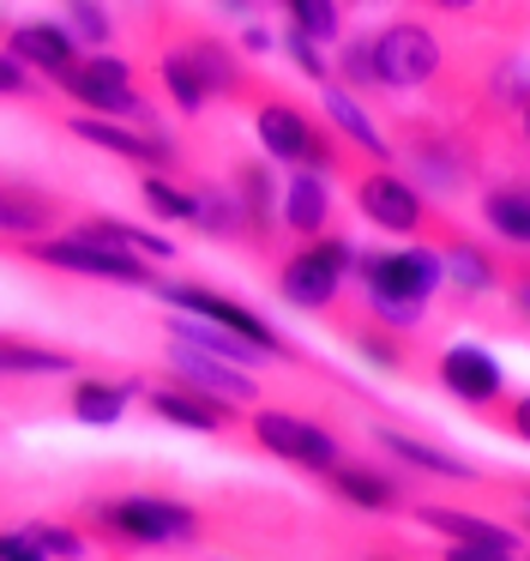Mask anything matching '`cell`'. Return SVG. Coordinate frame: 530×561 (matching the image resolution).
<instances>
[{
  "label": "cell",
  "mask_w": 530,
  "mask_h": 561,
  "mask_svg": "<svg viewBox=\"0 0 530 561\" xmlns=\"http://www.w3.org/2000/svg\"><path fill=\"white\" fill-rule=\"evenodd\" d=\"M79 525H84V537H96L108 549H181L205 537V513L175 495L91 501V507H79Z\"/></svg>",
  "instance_id": "cell-1"
},
{
  "label": "cell",
  "mask_w": 530,
  "mask_h": 561,
  "mask_svg": "<svg viewBox=\"0 0 530 561\" xmlns=\"http://www.w3.org/2000/svg\"><path fill=\"white\" fill-rule=\"evenodd\" d=\"M392 163L434 187V194H464L482 175V134L446 115H398L392 122Z\"/></svg>",
  "instance_id": "cell-2"
},
{
  "label": "cell",
  "mask_w": 530,
  "mask_h": 561,
  "mask_svg": "<svg viewBox=\"0 0 530 561\" xmlns=\"http://www.w3.org/2000/svg\"><path fill=\"white\" fill-rule=\"evenodd\" d=\"M356 284L373 308H380L392 327H422V308L440 296L446 272H440V254L434 248H398V254H361L356 248Z\"/></svg>",
  "instance_id": "cell-3"
},
{
  "label": "cell",
  "mask_w": 530,
  "mask_h": 561,
  "mask_svg": "<svg viewBox=\"0 0 530 561\" xmlns=\"http://www.w3.org/2000/svg\"><path fill=\"white\" fill-rule=\"evenodd\" d=\"M253 134H260L265 158L289 163V170H313V175H337L344 170V146H337L332 127H320V115L301 110L296 98H277L260 91L253 98Z\"/></svg>",
  "instance_id": "cell-4"
},
{
  "label": "cell",
  "mask_w": 530,
  "mask_h": 561,
  "mask_svg": "<svg viewBox=\"0 0 530 561\" xmlns=\"http://www.w3.org/2000/svg\"><path fill=\"white\" fill-rule=\"evenodd\" d=\"M24 260L36 266H55V272H72V278H103V284H127V290H151L157 272L151 260H139L132 248H115V242H91V236H12Z\"/></svg>",
  "instance_id": "cell-5"
},
{
  "label": "cell",
  "mask_w": 530,
  "mask_h": 561,
  "mask_svg": "<svg viewBox=\"0 0 530 561\" xmlns=\"http://www.w3.org/2000/svg\"><path fill=\"white\" fill-rule=\"evenodd\" d=\"M151 296H157L163 308H181V314H199V320H211V327L235 332V339H241V344H253L260 356H277V363H301V368H313L308 356H301V344H289L265 314H253L247 302H235V296L211 290V284H169V278H157V284H151Z\"/></svg>",
  "instance_id": "cell-6"
},
{
  "label": "cell",
  "mask_w": 530,
  "mask_h": 561,
  "mask_svg": "<svg viewBox=\"0 0 530 561\" xmlns=\"http://www.w3.org/2000/svg\"><path fill=\"white\" fill-rule=\"evenodd\" d=\"M349 194H356L361 218L385 236H422V242H434V236L452 224L446 211H434L428 199H422V187L410 182V175H398V163H368Z\"/></svg>",
  "instance_id": "cell-7"
},
{
  "label": "cell",
  "mask_w": 530,
  "mask_h": 561,
  "mask_svg": "<svg viewBox=\"0 0 530 561\" xmlns=\"http://www.w3.org/2000/svg\"><path fill=\"white\" fill-rule=\"evenodd\" d=\"M373 55V79L385 91H428L440 85V67H446V43L440 31H428L422 19H392L368 37Z\"/></svg>",
  "instance_id": "cell-8"
},
{
  "label": "cell",
  "mask_w": 530,
  "mask_h": 561,
  "mask_svg": "<svg viewBox=\"0 0 530 561\" xmlns=\"http://www.w3.org/2000/svg\"><path fill=\"white\" fill-rule=\"evenodd\" d=\"M320 314H325V327H332L368 368H380V375H404V368H410V339H404V327H392V320H385L380 308L368 302V296H361V302H344V290H337L332 302L320 308Z\"/></svg>",
  "instance_id": "cell-9"
},
{
  "label": "cell",
  "mask_w": 530,
  "mask_h": 561,
  "mask_svg": "<svg viewBox=\"0 0 530 561\" xmlns=\"http://www.w3.org/2000/svg\"><path fill=\"white\" fill-rule=\"evenodd\" d=\"M247 435H253L260 453H272V459H284V465H301V471H313V477L344 453L332 428H320L313 416H301V411H284V404H260L253 423H247Z\"/></svg>",
  "instance_id": "cell-10"
},
{
  "label": "cell",
  "mask_w": 530,
  "mask_h": 561,
  "mask_svg": "<svg viewBox=\"0 0 530 561\" xmlns=\"http://www.w3.org/2000/svg\"><path fill=\"white\" fill-rule=\"evenodd\" d=\"M55 85L67 91L79 110L91 115H120V122H132V115L145 110L139 85H132V67L115 61V55H91V61H72L67 73H55Z\"/></svg>",
  "instance_id": "cell-11"
},
{
  "label": "cell",
  "mask_w": 530,
  "mask_h": 561,
  "mask_svg": "<svg viewBox=\"0 0 530 561\" xmlns=\"http://www.w3.org/2000/svg\"><path fill=\"white\" fill-rule=\"evenodd\" d=\"M72 139H84V146H96V151H108V158H127V163H139V170H175V146H169V134H163V122L157 127H127L120 115H72V122H60Z\"/></svg>",
  "instance_id": "cell-12"
},
{
  "label": "cell",
  "mask_w": 530,
  "mask_h": 561,
  "mask_svg": "<svg viewBox=\"0 0 530 561\" xmlns=\"http://www.w3.org/2000/svg\"><path fill=\"white\" fill-rule=\"evenodd\" d=\"M139 392H145V411L151 416H163V423H175V428H193V435H229V428H235V411H241V404L217 399V392H199L175 375L139 380Z\"/></svg>",
  "instance_id": "cell-13"
},
{
  "label": "cell",
  "mask_w": 530,
  "mask_h": 561,
  "mask_svg": "<svg viewBox=\"0 0 530 561\" xmlns=\"http://www.w3.org/2000/svg\"><path fill=\"white\" fill-rule=\"evenodd\" d=\"M229 194H235V206H241V242H247L253 254H272L277 248V175H272V163L235 158Z\"/></svg>",
  "instance_id": "cell-14"
},
{
  "label": "cell",
  "mask_w": 530,
  "mask_h": 561,
  "mask_svg": "<svg viewBox=\"0 0 530 561\" xmlns=\"http://www.w3.org/2000/svg\"><path fill=\"white\" fill-rule=\"evenodd\" d=\"M410 519L428 525L434 537H446L458 556H518V549H525V543H518V531H506V525L482 519V513H470V507H440V501H422Z\"/></svg>",
  "instance_id": "cell-15"
},
{
  "label": "cell",
  "mask_w": 530,
  "mask_h": 561,
  "mask_svg": "<svg viewBox=\"0 0 530 561\" xmlns=\"http://www.w3.org/2000/svg\"><path fill=\"white\" fill-rule=\"evenodd\" d=\"M169 375L187 380V387H199V392H217V399H229V404L260 399L253 368L229 363V356H211V351H199V344H181V339H169Z\"/></svg>",
  "instance_id": "cell-16"
},
{
  "label": "cell",
  "mask_w": 530,
  "mask_h": 561,
  "mask_svg": "<svg viewBox=\"0 0 530 561\" xmlns=\"http://www.w3.org/2000/svg\"><path fill=\"white\" fill-rule=\"evenodd\" d=\"M175 49L193 61V73H199L205 98H229V103H247V98H260V79L247 85V67H241V55L229 49V43H217L211 31H187V37H181Z\"/></svg>",
  "instance_id": "cell-17"
},
{
  "label": "cell",
  "mask_w": 530,
  "mask_h": 561,
  "mask_svg": "<svg viewBox=\"0 0 530 561\" xmlns=\"http://www.w3.org/2000/svg\"><path fill=\"white\" fill-rule=\"evenodd\" d=\"M0 49L12 55V61H24L31 73H67L72 61H79V43H72L67 25H55V19H24V25H7V37H0Z\"/></svg>",
  "instance_id": "cell-18"
},
{
  "label": "cell",
  "mask_w": 530,
  "mask_h": 561,
  "mask_svg": "<svg viewBox=\"0 0 530 561\" xmlns=\"http://www.w3.org/2000/svg\"><path fill=\"white\" fill-rule=\"evenodd\" d=\"M440 387L452 392L458 404H494L506 392V375H500V363H494L482 344H452V351L440 356Z\"/></svg>",
  "instance_id": "cell-19"
},
{
  "label": "cell",
  "mask_w": 530,
  "mask_h": 561,
  "mask_svg": "<svg viewBox=\"0 0 530 561\" xmlns=\"http://www.w3.org/2000/svg\"><path fill=\"white\" fill-rule=\"evenodd\" d=\"M320 483L332 489L337 501H349L356 513H392V507H398V495H404V489H398V477H385L380 465L344 459V453H337V459L320 471Z\"/></svg>",
  "instance_id": "cell-20"
},
{
  "label": "cell",
  "mask_w": 530,
  "mask_h": 561,
  "mask_svg": "<svg viewBox=\"0 0 530 561\" xmlns=\"http://www.w3.org/2000/svg\"><path fill=\"white\" fill-rule=\"evenodd\" d=\"M344 290V272H332L325 260H313L308 248L296 242V254L277 260V296H284L289 308H308V314H320L332 296Z\"/></svg>",
  "instance_id": "cell-21"
},
{
  "label": "cell",
  "mask_w": 530,
  "mask_h": 561,
  "mask_svg": "<svg viewBox=\"0 0 530 561\" xmlns=\"http://www.w3.org/2000/svg\"><path fill=\"white\" fill-rule=\"evenodd\" d=\"M325 224H332V194H325V175L313 170H296L284 182V206H277V230L284 236H320Z\"/></svg>",
  "instance_id": "cell-22"
},
{
  "label": "cell",
  "mask_w": 530,
  "mask_h": 561,
  "mask_svg": "<svg viewBox=\"0 0 530 561\" xmlns=\"http://www.w3.org/2000/svg\"><path fill=\"white\" fill-rule=\"evenodd\" d=\"M139 380H145V375H127V380L79 375V380L67 387V411L79 416V423H91V428H108V423H120V416H127V399L139 392Z\"/></svg>",
  "instance_id": "cell-23"
},
{
  "label": "cell",
  "mask_w": 530,
  "mask_h": 561,
  "mask_svg": "<svg viewBox=\"0 0 530 561\" xmlns=\"http://www.w3.org/2000/svg\"><path fill=\"white\" fill-rule=\"evenodd\" d=\"M373 440H380V447L392 453L398 465H410V471H422V477H452V483H476V465H470L464 453H452V447H434V440L398 435V428H373Z\"/></svg>",
  "instance_id": "cell-24"
},
{
  "label": "cell",
  "mask_w": 530,
  "mask_h": 561,
  "mask_svg": "<svg viewBox=\"0 0 530 561\" xmlns=\"http://www.w3.org/2000/svg\"><path fill=\"white\" fill-rule=\"evenodd\" d=\"M325 122H332V134L344 139V146H356L368 163H392V146H385V134L368 122V110H361L349 91H337V85L325 91Z\"/></svg>",
  "instance_id": "cell-25"
},
{
  "label": "cell",
  "mask_w": 530,
  "mask_h": 561,
  "mask_svg": "<svg viewBox=\"0 0 530 561\" xmlns=\"http://www.w3.org/2000/svg\"><path fill=\"white\" fill-rule=\"evenodd\" d=\"M482 224H488V236L494 242H512V248H525L530 242V194H525V182H494L488 194H482Z\"/></svg>",
  "instance_id": "cell-26"
},
{
  "label": "cell",
  "mask_w": 530,
  "mask_h": 561,
  "mask_svg": "<svg viewBox=\"0 0 530 561\" xmlns=\"http://www.w3.org/2000/svg\"><path fill=\"white\" fill-rule=\"evenodd\" d=\"M72 236L132 248L139 260H175V242H169V236H151V230H139V224H120V218H108V211H84V218L72 224Z\"/></svg>",
  "instance_id": "cell-27"
},
{
  "label": "cell",
  "mask_w": 530,
  "mask_h": 561,
  "mask_svg": "<svg viewBox=\"0 0 530 561\" xmlns=\"http://www.w3.org/2000/svg\"><path fill=\"white\" fill-rule=\"evenodd\" d=\"M193 230L211 242H241V206L223 182H199L193 187Z\"/></svg>",
  "instance_id": "cell-28"
},
{
  "label": "cell",
  "mask_w": 530,
  "mask_h": 561,
  "mask_svg": "<svg viewBox=\"0 0 530 561\" xmlns=\"http://www.w3.org/2000/svg\"><path fill=\"white\" fill-rule=\"evenodd\" d=\"M67 368H79L72 351L31 344V339H7V332H0V375H67Z\"/></svg>",
  "instance_id": "cell-29"
},
{
  "label": "cell",
  "mask_w": 530,
  "mask_h": 561,
  "mask_svg": "<svg viewBox=\"0 0 530 561\" xmlns=\"http://www.w3.org/2000/svg\"><path fill=\"white\" fill-rule=\"evenodd\" d=\"M157 79H163V98L175 103V115H205V103H211V98H205L199 73H193V61L175 49V43L157 55Z\"/></svg>",
  "instance_id": "cell-30"
},
{
  "label": "cell",
  "mask_w": 530,
  "mask_h": 561,
  "mask_svg": "<svg viewBox=\"0 0 530 561\" xmlns=\"http://www.w3.org/2000/svg\"><path fill=\"white\" fill-rule=\"evenodd\" d=\"M332 85L349 91V98H373L380 79H373V55H368V37H349L332 61Z\"/></svg>",
  "instance_id": "cell-31"
},
{
  "label": "cell",
  "mask_w": 530,
  "mask_h": 561,
  "mask_svg": "<svg viewBox=\"0 0 530 561\" xmlns=\"http://www.w3.org/2000/svg\"><path fill=\"white\" fill-rule=\"evenodd\" d=\"M139 199H145V206H151L163 224H193V187H175L163 170H157V175H139Z\"/></svg>",
  "instance_id": "cell-32"
},
{
  "label": "cell",
  "mask_w": 530,
  "mask_h": 561,
  "mask_svg": "<svg viewBox=\"0 0 530 561\" xmlns=\"http://www.w3.org/2000/svg\"><path fill=\"white\" fill-rule=\"evenodd\" d=\"M289 13V25L301 31V37H313V43H332L337 31H344V19H337V0H277Z\"/></svg>",
  "instance_id": "cell-33"
},
{
  "label": "cell",
  "mask_w": 530,
  "mask_h": 561,
  "mask_svg": "<svg viewBox=\"0 0 530 561\" xmlns=\"http://www.w3.org/2000/svg\"><path fill=\"white\" fill-rule=\"evenodd\" d=\"M60 13H67L72 43H108L115 37V19H108L103 0H60Z\"/></svg>",
  "instance_id": "cell-34"
},
{
  "label": "cell",
  "mask_w": 530,
  "mask_h": 561,
  "mask_svg": "<svg viewBox=\"0 0 530 561\" xmlns=\"http://www.w3.org/2000/svg\"><path fill=\"white\" fill-rule=\"evenodd\" d=\"M272 43L289 55V61H296V73H301V79H313V85H332V61L320 55V43H313V37H301V31L289 25L284 37H272Z\"/></svg>",
  "instance_id": "cell-35"
},
{
  "label": "cell",
  "mask_w": 530,
  "mask_h": 561,
  "mask_svg": "<svg viewBox=\"0 0 530 561\" xmlns=\"http://www.w3.org/2000/svg\"><path fill=\"white\" fill-rule=\"evenodd\" d=\"M24 537H31L36 556H84V543H91L84 531H72V525H48V519H31Z\"/></svg>",
  "instance_id": "cell-36"
},
{
  "label": "cell",
  "mask_w": 530,
  "mask_h": 561,
  "mask_svg": "<svg viewBox=\"0 0 530 561\" xmlns=\"http://www.w3.org/2000/svg\"><path fill=\"white\" fill-rule=\"evenodd\" d=\"M36 91H43V85L31 79V67L12 61V55L0 49V98H36Z\"/></svg>",
  "instance_id": "cell-37"
},
{
  "label": "cell",
  "mask_w": 530,
  "mask_h": 561,
  "mask_svg": "<svg viewBox=\"0 0 530 561\" xmlns=\"http://www.w3.org/2000/svg\"><path fill=\"white\" fill-rule=\"evenodd\" d=\"M241 49H253V55H265L272 49V31L260 25V19H241Z\"/></svg>",
  "instance_id": "cell-38"
},
{
  "label": "cell",
  "mask_w": 530,
  "mask_h": 561,
  "mask_svg": "<svg viewBox=\"0 0 530 561\" xmlns=\"http://www.w3.org/2000/svg\"><path fill=\"white\" fill-rule=\"evenodd\" d=\"M422 7H434V13H452V19H464V13H476V7H488V0H422Z\"/></svg>",
  "instance_id": "cell-39"
},
{
  "label": "cell",
  "mask_w": 530,
  "mask_h": 561,
  "mask_svg": "<svg viewBox=\"0 0 530 561\" xmlns=\"http://www.w3.org/2000/svg\"><path fill=\"white\" fill-rule=\"evenodd\" d=\"M0 556H36L24 531H0Z\"/></svg>",
  "instance_id": "cell-40"
},
{
  "label": "cell",
  "mask_w": 530,
  "mask_h": 561,
  "mask_svg": "<svg viewBox=\"0 0 530 561\" xmlns=\"http://www.w3.org/2000/svg\"><path fill=\"white\" fill-rule=\"evenodd\" d=\"M217 7H223V13H235V19H260L265 0H217Z\"/></svg>",
  "instance_id": "cell-41"
},
{
  "label": "cell",
  "mask_w": 530,
  "mask_h": 561,
  "mask_svg": "<svg viewBox=\"0 0 530 561\" xmlns=\"http://www.w3.org/2000/svg\"><path fill=\"white\" fill-rule=\"evenodd\" d=\"M349 7H361V0H349Z\"/></svg>",
  "instance_id": "cell-42"
}]
</instances>
